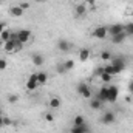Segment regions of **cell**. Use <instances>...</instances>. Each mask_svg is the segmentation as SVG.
<instances>
[{
  "mask_svg": "<svg viewBox=\"0 0 133 133\" xmlns=\"http://www.w3.org/2000/svg\"><path fill=\"white\" fill-rule=\"evenodd\" d=\"M74 14H76V17H84V16L87 14V5H85V3H79V5H76V8H74Z\"/></svg>",
  "mask_w": 133,
  "mask_h": 133,
  "instance_id": "cell-13",
  "label": "cell"
},
{
  "mask_svg": "<svg viewBox=\"0 0 133 133\" xmlns=\"http://www.w3.org/2000/svg\"><path fill=\"white\" fill-rule=\"evenodd\" d=\"M19 6H20V8H22L23 11H26V9H30V8H31L30 2H20V3H19Z\"/></svg>",
  "mask_w": 133,
  "mask_h": 133,
  "instance_id": "cell-28",
  "label": "cell"
},
{
  "mask_svg": "<svg viewBox=\"0 0 133 133\" xmlns=\"http://www.w3.org/2000/svg\"><path fill=\"white\" fill-rule=\"evenodd\" d=\"M34 2H36V3H45L46 0H34Z\"/></svg>",
  "mask_w": 133,
  "mask_h": 133,
  "instance_id": "cell-39",
  "label": "cell"
},
{
  "mask_svg": "<svg viewBox=\"0 0 133 133\" xmlns=\"http://www.w3.org/2000/svg\"><path fill=\"white\" fill-rule=\"evenodd\" d=\"M6 66H8V62H6V59H0V71L6 70Z\"/></svg>",
  "mask_w": 133,
  "mask_h": 133,
  "instance_id": "cell-30",
  "label": "cell"
},
{
  "mask_svg": "<svg viewBox=\"0 0 133 133\" xmlns=\"http://www.w3.org/2000/svg\"><path fill=\"white\" fill-rule=\"evenodd\" d=\"M76 90H77V93L84 99H91V88H90V85L87 82H79L77 87H76Z\"/></svg>",
  "mask_w": 133,
  "mask_h": 133,
  "instance_id": "cell-2",
  "label": "cell"
},
{
  "mask_svg": "<svg viewBox=\"0 0 133 133\" xmlns=\"http://www.w3.org/2000/svg\"><path fill=\"white\" fill-rule=\"evenodd\" d=\"M57 48H59V51H62V53H68L70 50H71V43L65 40V39H59L57 40Z\"/></svg>",
  "mask_w": 133,
  "mask_h": 133,
  "instance_id": "cell-12",
  "label": "cell"
},
{
  "mask_svg": "<svg viewBox=\"0 0 133 133\" xmlns=\"http://www.w3.org/2000/svg\"><path fill=\"white\" fill-rule=\"evenodd\" d=\"M65 66H64V64H61V65H57V73H65Z\"/></svg>",
  "mask_w": 133,
  "mask_h": 133,
  "instance_id": "cell-33",
  "label": "cell"
},
{
  "mask_svg": "<svg viewBox=\"0 0 133 133\" xmlns=\"http://www.w3.org/2000/svg\"><path fill=\"white\" fill-rule=\"evenodd\" d=\"M111 77H113V76L108 74V73H102V74L99 76V79L102 81V84H108V82L111 81Z\"/></svg>",
  "mask_w": 133,
  "mask_h": 133,
  "instance_id": "cell-23",
  "label": "cell"
},
{
  "mask_svg": "<svg viewBox=\"0 0 133 133\" xmlns=\"http://www.w3.org/2000/svg\"><path fill=\"white\" fill-rule=\"evenodd\" d=\"M96 98L102 102V104H105V102H108V87H101L99 90H98V95H96Z\"/></svg>",
  "mask_w": 133,
  "mask_h": 133,
  "instance_id": "cell-9",
  "label": "cell"
},
{
  "mask_svg": "<svg viewBox=\"0 0 133 133\" xmlns=\"http://www.w3.org/2000/svg\"><path fill=\"white\" fill-rule=\"evenodd\" d=\"M104 73H108V74L115 76V70H113L111 64H107V65H104Z\"/></svg>",
  "mask_w": 133,
  "mask_h": 133,
  "instance_id": "cell-27",
  "label": "cell"
},
{
  "mask_svg": "<svg viewBox=\"0 0 133 133\" xmlns=\"http://www.w3.org/2000/svg\"><path fill=\"white\" fill-rule=\"evenodd\" d=\"M39 87V82H37V73H31L26 79V90L28 91H34L36 88Z\"/></svg>",
  "mask_w": 133,
  "mask_h": 133,
  "instance_id": "cell-4",
  "label": "cell"
},
{
  "mask_svg": "<svg viewBox=\"0 0 133 133\" xmlns=\"http://www.w3.org/2000/svg\"><path fill=\"white\" fill-rule=\"evenodd\" d=\"M12 124V121L8 118V116H3V127H8V125H11Z\"/></svg>",
  "mask_w": 133,
  "mask_h": 133,
  "instance_id": "cell-32",
  "label": "cell"
},
{
  "mask_svg": "<svg viewBox=\"0 0 133 133\" xmlns=\"http://www.w3.org/2000/svg\"><path fill=\"white\" fill-rule=\"evenodd\" d=\"M23 12H25V11H23L19 5H14V6H11V8H9V14H11L12 17H22V16H23Z\"/></svg>",
  "mask_w": 133,
  "mask_h": 133,
  "instance_id": "cell-15",
  "label": "cell"
},
{
  "mask_svg": "<svg viewBox=\"0 0 133 133\" xmlns=\"http://www.w3.org/2000/svg\"><path fill=\"white\" fill-rule=\"evenodd\" d=\"M132 2H133V0H132Z\"/></svg>",
  "mask_w": 133,
  "mask_h": 133,
  "instance_id": "cell-43",
  "label": "cell"
},
{
  "mask_svg": "<svg viewBox=\"0 0 133 133\" xmlns=\"http://www.w3.org/2000/svg\"><path fill=\"white\" fill-rule=\"evenodd\" d=\"M118 96H119V88L116 85H108V102H111V104L116 102Z\"/></svg>",
  "mask_w": 133,
  "mask_h": 133,
  "instance_id": "cell-7",
  "label": "cell"
},
{
  "mask_svg": "<svg viewBox=\"0 0 133 133\" xmlns=\"http://www.w3.org/2000/svg\"><path fill=\"white\" fill-rule=\"evenodd\" d=\"M2 116H3V110L0 108V118H2Z\"/></svg>",
  "mask_w": 133,
  "mask_h": 133,
  "instance_id": "cell-40",
  "label": "cell"
},
{
  "mask_svg": "<svg viewBox=\"0 0 133 133\" xmlns=\"http://www.w3.org/2000/svg\"><path fill=\"white\" fill-rule=\"evenodd\" d=\"M111 57H113V54H111L108 50L101 51V59H102V61H111Z\"/></svg>",
  "mask_w": 133,
  "mask_h": 133,
  "instance_id": "cell-22",
  "label": "cell"
},
{
  "mask_svg": "<svg viewBox=\"0 0 133 133\" xmlns=\"http://www.w3.org/2000/svg\"><path fill=\"white\" fill-rule=\"evenodd\" d=\"M30 39H31V31L30 30H19L17 31V42L19 43H26V42H30Z\"/></svg>",
  "mask_w": 133,
  "mask_h": 133,
  "instance_id": "cell-5",
  "label": "cell"
},
{
  "mask_svg": "<svg viewBox=\"0 0 133 133\" xmlns=\"http://www.w3.org/2000/svg\"><path fill=\"white\" fill-rule=\"evenodd\" d=\"M129 93H130V95H133V79L129 82Z\"/></svg>",
  "mask_w": 133,
  "mask_h": 133,
  "instance_id": "cell-35",
  "label": "cell"
},
{
  "mask_svg": "<svg viewBox=\"0 0 133 133\" xmlns=\"http://www.w3.org/2000/svg\"><path fill=\"white\" fill-rule=\"evenodd\" d=\"M111 66H113V70H115V74H119V73H122L124 70H125V66H127V59L124 57V56H113L111 57Z\"/></svg>",
  "mask_w": 133,
  "mask_h": 133,
  "instance_id": "cell-1",
  "label": "cell"
},
{
  "mask_svg": "<svg viewBox=\"0 0 133 133\" xmlns=\"http://www.w3.org/2000/svg\"><path fill=\"white\" fill-rule=\"evenodd\" d=\"M70 133H90V129H88L87 124H84V125H73Z\"/></svg>",
  "mask_w": 133,
  "mask_h": 133,
  "instance_id": "cell-17",
  "label": "cell"
},
{
  "mask_svg": "<svg viewBox=\"0 0 133 133\" xmlns=\"http://www.w3.org/2000/svg\"><path fill=\"white\" fill-rule=\"evenodd\" d=\"M102 73H104V66H99V68L95 71V76H101Z\"/></svg>",
  "mask_w": 133,
  "mask_h": 133,
  "instance_id": "cell-34",
  "label": "cell"
},
{
  "mask_svg": "<svg viewBox=\"0 0 133 133\" xmlns=\"http://www.w3.org/2000/svg\"><path fill=\"white\" fill-rule=\"evenodd\" d=\"M17 101H19V96H17V95H9V96H8V102H9V104H16Z\"/></svg>",
  "mask_w": 133,
  "mask_h": 133,
  "instance_id": "cell-29",
  "label": "cell"
},
{
  "mask_svg": "<svg viewBox=\"0 0 133 133\" xmlns=\"http://www.w3.org/2000/svg\"><path fill=\"white\" fill-rule=\"evenodd\" d=\"M84 124H87V122H85V119H84L82 115L74 116V119H73V125H84Z\"/></svg>",
  "mask_w": 133,
  "mask_h": 133,
  "instance_id": "cell-21",
  "label": "cell"
},
{
  "mask_svg": "<svg viewBox=\"0 0 133 133\" xmlns=\"http://www.w3.org/2000/svg\"><path fill=\"white\" fill-rule=\"evenodd\" d=\"M6 30V23L5 22H0V34H2V31H5Z\"/></svg>",
  "mask_w": 133,
  "mask_h": 133,
  "instance_id": "cell-37",
  "label": "cell"
},
{
  "mask_svg": "<svg viewBox=\"0 0 133 133\" xmlns=\"http://www.w3.org/2000/svg\"><path fill=\"white\" fill-rule=\"evenodd\" d=\"M45 121H48V122H54V115H53V113H46V115H45Z\"/></svg>",
  "mask_w": 133,
  "mask_h": 133,
  "instance_id": "cell-31",
  "label": "cell"
},
{
  "mask_svg": "<svg viewBox=\"0 0 133 133\" xmlns=\"http://www.w3.org/2000/svg\"><path fill=\"white\" fill-rule=\"evenodd\" d=\"M108 36V31H107V26H96L93 31H91V37H95V39H99V40H104L105 37Z\"/></svg>",
  "mask_w": 133,
  "mask_h": 133,
  "instance_id": "cell-3",
  "label": "cell"
},
{
  "mask_svg": "<svg viewBox=\"0 0 133 133\" xmlns=\"http://www.w3.org/2000/svg\"><path fill=\"white\" fill-rule=\"evenodd\" d=\"M19 43L16 42V40H6V42H3V51L5 53H14L16 51V46H17Z\"/></svg>",
  "mask_w": 133,
  "mask_h": 133,
  "instance_id": "cell-10",
  "label": "cell"
},
{
  "mask_svg": "<svg viewBox=\"0 0 133 133\" xmlns=\"http://www.w3.org/2000/svg\"><path fill=\"white\" fill-rule=\"evenodd\" d=\"M88 105H90V108H91V110H101L104 104H102V102H101V101L98 99V98H91Z\"/></svg>",
  "mask_w": 133,
  "mask_h": 133,
  "instance_id": "cell-19",
  "label": "cell"
},
{
  "mask_svg": "<svg viewBox=\"0 0 133 133\" xmlns=\"http://www.w3.org/2000/svg\"><path fill=\"white\" fill-rule=\"evenodd\" d=\"M84 2H85V5H91V6L96 5V0H84Z\"/></svg>",
  "mask_w": 133,
  "mask_h": 133,
  "instance_id": "cell-36",
  "label": "cell"
},
{
  "mask_svg": "<svg viewBox=\"0 0 133 133\" xmlns=\"http://www.w3.org/2000/svg\"><path fill=\"white\" fill-rule=\"evenodd\" d=\"M9 37H11V31L6 28L5 31H2V34H0V39H2V42H6V40H9Z\"/></svg>",
  "mask_w": 133,
  "mask_h": 133,
  "instance_id": "cell-24",
  "label": "cell"
},
{
  "mask_svg": "<svg viewBox=\"0 0 133 133\" xmlns=\"http://www.w3.org/2000/svg\"><path fill=\"white\" fill-rule=\"evenodd\" d=\"M74 65H76V62H74L73 59H68V61H65V62H64V66H65V70H66V71L73 70V68H74Z\"/></svg>",
  "mask_w": 133,
  "mask_h": 133,
  "instance_id": "cell-25",
  "label": "cell"
},
{
  "mask_svg": "<svg viewBox=\"0 0 133 133\" xmlns=\"http://www.w3.org/2000/svg\"><path fill=\"white\" fill-rule=\"evenodd\" d=\"M90 54H91V51L88 48H81L79 50V61L81 62H87L90 59Z\"/></svg>",
  "mask_w": 133,
  "mask_h": 133,
  "instance_id": "cell-16",
  "label": "cell"
},
{
  "mask_svg": "<svg viewBox=\"0 0 133 133\" xmlns=\"http://www.w3.org/2000/svg\"><path fill=\"white\" fill-rule=\"evenodd\" d=\"M31 62L34 66H42L45 64V57L40 53H34V54H31Z\"/></svg>",
  "mask_w": 133,
  "mask_h": 133,
  "instance_id": "cell-11",
  "label": "cell"
},
{
  "mask_svg": "<svg viewBox=\"0 0 133 133\" xmlns=\"http://www.w3.org/2000/svg\"><path fill=\"white\" fill-rule=\"evenodd\" d=\"M2 2H3V0H0V5H2Z\"/></svg>",
  "mask_w": 133,
  "mask_h": 133,
  "instance_id": "cell-41",
  "label": "cell"
},
{
  "mask_svg": "<svg viewBox=\"0 0 133 133\" xmlns=\"http://www.w3.org/2000/svg\"><path fill=\"white\" fill-rule=\"evenodd\" d=\"M132 17H133V11H132Z\"/></svg>",
  "mask_w": 133,
  "mask_h": 133,
  "instance_id": "cell-42",
  "label": "cell"
},
{
  "mask_svg": "<svg viewBox=\"0 0 133 133\" xmlns=\"http://www.w3.org/2000/svg\"><path fill=\"white\" fill-rule=\"evenodd\" d=\"M125 39H127L125 31H124V33L116 34V36H111V42H113L115 45H121V43H124V40H125Z\"/></svg>",
  "mask_w": 133,
  "mask_h": 133,
  "instance_id": "cell-14",
  "label": "cell"
},
{
  "mask_svg": "<svg viewBox=\"0 0 133 133\" xmlns=\"http://www.w3.org/2000/svg\"><path fill=\"white\" fill-rule=\"evenodd\" d=\"M61 104H62V101L59 99L57 96H53L51 99L48 101V105H50V108H59V107H61Z\"/></svg>",
  "mask_w": 133,
  "mask_h": 133,
  "instance_id": "cell-20",
  "label": "cell"
},
{
  "mask_svg": "<svg viewBox=\"0 0 133 133\" xmlns=\"http://www.w3.org/2000/svg\"><path fill=\"white\" fill-rule=\"evenodd\" d=\"M2 127H3V116L0 118V129H2Z\"/></svg>",
  "mask_w": 133,
  "mask_h": 133,
  "instance_id": "cell-38",
  "label": "cell"
},
{
  "mask_svg": "<svg viewBox=\"0 0 133 133\" xmlns=\"http://www.w3.org/2000/svg\"><path fill=\"white\" fill-rule=\"evenodd\" d=\"M115 121H116V113H113V111H105L101 118V122L104 125H111Z\"/></svg>",
  "mask_w": 133,
  "mask_h": 133,
  "instance_id": "cell-6",
  "label": "cell"
},
{
  "mask_svg": "<svg viewBox=\"0 0 133 133\" xmlns=\"http://www.w3.org/2000/svg\"><path fill=\"white\" fill-rule=\"evenodd\" d=\"M107 31H108L110 36H116L119 33H124V25L122 23H113V25L107 26Z\"/></svg>",
  "mask_w": 133,
  "mask_h": 133,
  "instance_id": "cell-8",
  "label": "cell"
},
{
  "mask_svg": "<svg viewBox=\"0 0 133 133\" xmlns=\"http://www.w3.org/2000/svg\"><path fill=\"white\" fill-rule=\"evenodd\" d=\"M37 82H39V85H45L48 82V73L46 71H39L37 73Z\"/></svg>",
  "mask_w": 133,
  "mask_h": 133,
  "instance_id": "cell-18",
  "label": "cell"
},
{
  "mask_svg": "<svg viewBox=\"0 0 133 133\" xmlns=\"http://www.w3.org/2000/svg\"><path fill=\"white\" fill-rule=\"evenodd\" d=\"M124 31H125L127 36H133V22L127 23V25H124Z\"/></svg>",
  "mask_w": 133,
  "mask_h": 133,
  "instance_id": "cell-26",
  "label": "cell"
}]
</instances>
